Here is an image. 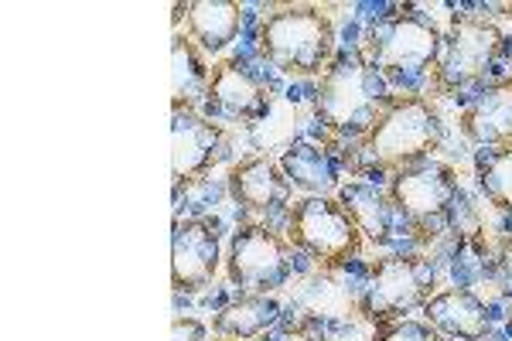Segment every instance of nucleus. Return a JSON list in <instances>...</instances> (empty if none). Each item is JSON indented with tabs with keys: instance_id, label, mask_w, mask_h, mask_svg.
I'll return each instance as SVG.
<instances>
[{
	"instance_id": "f257e3e1",
	"label": "nucleus",
	"mask_w": 512,
	"mask_h": 341,
	"mask_svg": "<svg viewBox=\"0 0 512 341\" xmlns=\"http://www.w3.org/2000/svg\"><path fill=\"white\" fill-rule=\"evenodd\" d=\"M393 86L376 65L359 52L342 55L321 76L315 110L328 130L345 140H362L376 127V120L393 106Z\"/></svg>"
},
{
	"instance_id": "f03ea898",
	"label": "nucleus",
	"mask_w": 512,
	"mask_h": 341,
	"mask_svg": "<svg viewBox=\"0 0 512 341\" xmlns=\"http://www.w3.org/2000/svg\"><path fill=\"white\" fill-rule=\"evenodd\" d=\"M260 52L280 72L311 79L325 76L335 52V24L315 4H287L260 24Z\"/></svg>"
},
{
	"instance_id": "7ed1b4c3",
	"label": "nucleus",
	"mask_w": 512,
	"mask_h": 341,
	"mask_svg": "<svg viewBox=\"0 0 512 341\" xmlns=\"http://www.w3.org/2000/svg\"><path fill=\"white\" fill-rule=\"evenodd\" d=\"M444 140V123L431 99L424 96H396L393 106L376 120V127L362 137L366 151L379 168L403 171L427 161Z\"/></svg>"
},
{
	"instance_id": "20e7f679",
	"label": "nucleus",
	"mask_w": 512,
	"mask_h": 341,
	"mask_svg": "<svg viewBox=\"0 0 512 341\" xmlns=\"http://www.w3.org/2000/svg\"><path fill=\"white\" fill-rule=\"evenodd\" d=\"M287 243L318 260L325 270H338L362 253V229L355 226V219L338 198L308 195L291 205Z\"/></svg>"
},
{
	"instance_id": "39448f33",
	"label": "nucleus",
	"mask_w": 512,
	"mask_h": 341,
	"mask_svg": "<svg viewBox=\"0 0 512 341\" xmlns=\"http://www.w3.org/2000/svg\"><path fill=\"white\" fill-rule=\"evenodd\" d=\"M506 52V35L485 18H458L441 35V52L431 69L434 93L451 96L485 79V72Z\"/></svg>"
},
{
	"instance_id": "423d86ee",
	"label": "nucleus",
	"mask_w": 512,
	"mask_h": 341,
	"mask_svg": "<svg viewBox=\"0 0 512 341\" xmlns=\"http://www.w3.org/2000/svg\"><path fill=\"white\" fill-rule=\"evenodd\" d=\"M434 290V266L410 256H383L373 266L366 294L359 297V314L369 324L383 328L390 321H400L407 311L424 307Z\"/></svg>"
},
{
	"instance_id": "0eeeda50",
	"label": "nucleus",
	"mask_w": 512,
	"mask_h": 341,
	"mask_svg": "<svg viewBox=\"0 0 512 341\" xmlns=\"http://www.w3.org/2000/svg\"><path fill=\"white\" fill-rule=\"evenodd\" d=\"M226 270L246 294L270 297L291 277V243L267 226H246L229 243Z\"/></svg>"
},
{
	"instance_id": "6e6552de",
	"label": "nucleus",
	"mask_w": 512,
	"mask_h": 341,
	"mask_svg": "<svg viewBox=\"0 0 512 341\" xmlns=\"http://www.w3.org/2000/svg\"><path fill=\"white\" fill-rule=\"evenodd\" d=\"M437 52H441V31L417 18H393L369 31L366 45L359 55L369 65H376L386 79L390 76H414L420 69H434Z\"/></svg>"
},
{
	"instance_id": "1a4fd4ad",
	"label": "nucleus",
	"mask_w": 512,
	"mask_h": 341,
	"mask_svg": "<svg viewBox=\"0 0 512 341\" xmlns=\"http://www.w3.org/2000/svg\"><path fill=\"white\" fill-rule=\"evenodd\" d=\"M393 209L407 215L417 229H427L441 215H448L451 198L458 195V174L444 161H420L414 168H403L390 178Z\"/></svg>"
},
{
	"instance_id": "9d476101",
	"label": "nucleus",
	"mask_w": 512,
	"mask_h": 341,
	"mask_svg": "<svg viewBox=\"0 0 512 341\" xmlns=\"http://www.w3.org/2000/svg\"><path fill=\"white\" fill-rule=\"evenodd\" d=\"M171 178L175 185L198 178L226 151V130L198 110H171Z\"/></svg>"
},
{
	"instance_id": "9b49d317",
	"label": "nucleus",
	"mask_w": 512,
	"mask_h": 341,
	"mask_svg": "<svg viewBox=\"0 0 512 341\" xmlns=\"http://www.w3.org/2000/svg\"><path fill=\"white\" fill-rule=\"evenodd\" d=\"M219 270V239L209 222L188 219L175 226L171 239V287L175 294H195L212 284Z\"/></svg>"
},
{
	"instance_id": "f8f14e48",
	"label": "nucleus",
	"mask_w": 512,
	"mask_h": 341,
	"mask_svg": "<svg viewBox=\"0 0 512 341\" xmlns=\"http://www.w3.org/2000/svg\"><path fill=\"white\" fill-rule=\"evenodd\" d=\"M226 188L233 195V202H239L250 212H274L291 205V178L284 174V168L267 154L246 157L229 168Z\"/></svg>"
},
{
	"instance_id": "ddd939ff",
	"label": "nucleus",
	"mask_w": 512,
	"mask_h": 341,
	"mask_svg": "<svg viewBox=\"0 0 512 341\" xmlns=\"http://www.w3.org/2000/svg\"><path fill=\"white\" fill-rule=\"evenodd\" d=\"M458 127L472 144L485 147V151H506V147H512V79L485 86L461 110Z\"/></svg>"
},
{
	"instance_id": "4468645a",
	"label": "nucleus",
	"mask_w": 512,
	"mask_h": 341,
	"mask_svg": "<svg viewBox=\"0 0 512 341\" xmlns=\"http://www.w3.org/2000/svg\"><path fill=\"white\" fill-rule=\"evenodd\" d=\"M420 311H424V321H431L441 335H451L461 341H478V338L489 335V314H485V304L465 287L437 290Z\"/></svg>"
},
{
	"instance_id": "2eb2a0df",
	"label": "nucleus",
	"mask_w": 512,
	"mask_h": 341,
	"mask_svg": "<svg viewBox=\"0 0 512 341\" xmlns=\"http://www.w3.org/2000/svg\"><path fill=\"white\" fill-rule=\"evenodd\" d=\"M209 103H216L219 110L226 116H233V120H256V116L267 113L263 86L236 62V58H226V62L212 65Z\"/></svg>"
},
{
	"instance_id": "dca6fc26",
	"label": "nucleus",
	"mask_w": 512,
	"mask_h": 341,
	"mask_svg": "<svg viewBox=\"0 0 512 341\" xmlns=\"http://www.w3.org/2000/svg\"><path fill=\"white\" fill-rule=\"evenodd\" d=\"M212 65L188 35L171 38V110H198L209 99Z\"/></svg>"
},
{
	"instance_id": "f3484780",
	"label": "nucleus",
	"mask_w": 512,
	"mask_h": 341,
	"mask_svg": "<svg viewBox=\"0 0 512 341\" xmlns=\"http://www.w3.org/2000/svg\"><path fill=\"white\" fill-rule=\"evenodd\" d=\"M188 38L202 48L205 55H216L236 41L239 24H243V11L233 0H192L188 4Z\"/></svg>"
},
{
	"instance_id": "a211bd4d",
	"label": "nucleus",
	"mask_w": 512,
	"mask_h": 341,
	"mask_svg": "<svg viewBox=\"0 0 512 341\" xmlns=\"http://www.w3.org/2000/svg\"><path fill=\"white\" fill-rule=\"evenodd\" d=\"M280 168L291 178V185L304 188L308 195H321L332 198V191H338V168L335 161L328 157V151H321L315 144H297L284 154Z\"/></svg>"
},
{
	"instance_id": "6ab92c4d",
	"label": "nucleus",
	"mask_w": 512,
	"mask_h": 341,
	"mask_svg": "<svg viewBox=\"0 0 512 341\" xmlns=\"http://www.w3.org/2000/svg\"><path fill=\"white\" fill-rule=\"evenodd\" d=\"M277 318H280V304L274 301V297L246 294L229 307H222V311L216 314V321H212V328H216L222 338L246 341V338L263 335V331H267Z\"/></svg>"
},
{
	"instance_id": "aec40b11",
	"label": "nucleus",
	"mask_w": 512,
	"mask_h": 341,
	"mask_svg": "<svg viewBox=\"0 0 512 341\" xmlns=\"http://www.w3.org/2000/svg\"><path fill=\"white\" fill-rule=\"evenodd\" d=\"M338 202H342L345 212L355 219V226L362 229V236L376 239V243L390 236V226H393L390 195L376 191L373 185H359V181H352V185L338 188Z\"/></svg>"
},
{
	"instance_id": "412c9836",
	"label": "nucleus",
	"mask_w": 512,
	"mask_h": 341,
	"mask_svg": "<svg viewBox=\"0 0 512 341\" xmlns=\"http://www.w3.org/2000/svg\"><path fill=\"white\" fill-rule=\"evenodd\" d=\"M478 185L495 209L512 215V147L478 154Z\"/></svg>"
},
{
	"instance_id": "4be33fe9",
	"label": "nucleus",
	"mask_w": 512,
	"mask_h": 341,
	"mask_svg": "<svg viewBox=\"0 0 512 341\" xmlns=\"http://www.w3.org/2000/svg\"><path fill=\"white\" fill-rule=\"evenodd\" d=\"M373 341H444V335L431 321L400 318V321H390V324H383V328H376Z\"/></svg>"
},
{
	"instance_id": "5701e85b",
	"label": "nucleus",
	"mask_w": 512,
	"mask_h": 341,
	"mask_svg": "<svg viewBox=\"0 0 512 341\" xmlns=\"http://www.w3.org/2000/svg\"><path fill=\"white\" fill-rule=\"evenodd\" d=\"M492 280L499 287V294L512 301V236L499 239V249L492 256Z\"/></svg>"
},
{
	"instance_id": "b1692460",
	"label": "nucleus",
	"mask_w": 512,
	"mask_h": 341,
	"mask_svg": "<svg viewBox=\"0 0 512 341\" xmlns=\"http://www.w3.org/2000/svg\"><path fill=\"white\" fill-rule=\"evenodd\" d=\"M171 341H205V324L195 318L171 321Z\"/></svg>"
},
{
	"instance_id": "393cba45",
	"label": "nucleus",
	"mask_w": 512,
	"mask_h": 341,
	"mask_svg": "<svg viewBox=\"0 0 512 341\" xmlns=\"http://www.w3.org/2000/svg\"><path fill=\"white\" fill-rule=\"evenodd\" d=\"M263 341H325V338L315 335V331H304V328H287V331H280V335L263 338Z\"/></svg>"
},
{
	"instance_id": "a878e982",
	"label": "nucleus",
	"mask_w": 512,
	"mask_h": 341,
	"mask_svg": "<svg viewBox=\"0 0 512 341\" xmlns=\"http://www.w3.org/2000/svg\"><path fill=\"white\" fill-rule=\"evenodd\" d=\"M219 341H239V338H219Z\"/></svg>"
}]
</instances>
